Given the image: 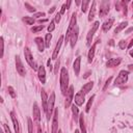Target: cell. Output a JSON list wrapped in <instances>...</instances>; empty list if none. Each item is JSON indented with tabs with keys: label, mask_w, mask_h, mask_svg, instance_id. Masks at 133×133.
Returning a JSON list of instances; mask_svg holds the SVG:
<instances>
[{
	"label": "cell",
	"mask_w": 133,
	"mask_h": 133,
	"mask_svg": "<svg viewBox=\"0 0 133 133\" xmlns=\"http://www.w3.org/2000/svg\"><path fill=\"white\" fill-rule=\"evenodd\" d=\"M69 86V73L66 68H63L60 71V90L63 95H66Z\"/></svg>",
	"instance_id": "1"
},
{
	"label": "cell",
	"mask_w": 133,
	"mask_h": 133,
	"mask_svg": "<svg viewBox=\"0 0 133 133\" xmlns=\"http://www.w3.org/2000/svg\"><path fill=\"white\" fill-rule=\"evenodd\" d=\"M128 75H129V71H125V70L121 71L119 76L116 78V80H114V84H116V85H121V84L126 83L128 80Z\"/></svg>",
	"instance_id": "2"
},
{
	"label": "cell",
	"mask_w": 133,
	"mask_h": 133,
	"mask_svg": "<svg viewBox=\"0 0 133 133\" xmlns=\"http://www.w3.org/2000/svg\"><path fill=\"white\" fill-rule=\"evenodd\" d=\"M24 55H25V58H26V61L28 63V65L31 66L33 70H37V64H35V61L33 60V56L31 54V52H30V49L28 47H25L24 49Z\"/></svg>",
	"instance_id": "3"
},
{
	"label": "cell",
	"mask_w": 133,
	"mask_h": 133,
	"mask_svg": "<svg viewBox=\"0 0 133 133\" xmlns=\"http://www.w3.org/2000/svg\"><path fill=\"white\" fill-rule=\"evenodd\" d=\"M76 14H73L72 15V19H71V22H70V25L68 29H66V41L70 39L71 34H72V32L74 31L75 27H76Z\"/></svg>",
	"instance_id": "4"
},
{
	"label": "cell",
	"mask_w": 133,
	"mask_h": 133,
	"mask_svg": "<svg viewBox=\"0 0 133 133\" xmlns=\"http://www.w3.org/2000/svg\"><path fill=\"white\" fill-rule=\"evenodd\" d=\"M54 102H55V93H52L49 100H48V108H47V119H48V121L50 120L52 111H53V109H54Z\"/></svg>",
	"instance_id": "5"
},
{
	"label": "cell",
	"mask_w": 133,
	"mask_h": 133,
	"mask_svg": "<svg viewBox=\"0 0 133 133\" xmlns=\"http://www.w3.org/2000/svg\"><path fill=\"white\" fill-rule=\"evenodd\" d=\"M98 27H99V22L96 21L95 23H94V25H93V28H92L90 31H88V33H87V37H86V45H87V46H91V45H92L93 38H94V34H95V32L97 31Z\"/></svg>",
	"instance_id": "6"
},
{
	"label": "cell",
	"mask_w": 133,
	"mask_h": 133,
	"mask_svg": "<svg viewBox=\"0 0 133 133\" xmlns=\"http://www.w3.org/2000/svg\"><path fill=\"white\" fill-rule=\"evenodd\" d=\"M73 97H74V86H70L68 90V93H66V103H65L66 108H68L71 106L72 101H73Z\"/></svg>",
	"instance_id": "7"
},
{
	"label": "cell",
	"mask_w": 133,
	"mask_h": 133,
	"mask_svg": "<svg viewBox=\"0 0 133 133\" xmlns=\"http://www.w3.org/2000/svg\"><path fill=\"white\" fill-rule=\"evenodd\" d=\"M16 68H17V72L19 73L20 76H25L26 74L25 66H23V63L21 61V58L19 56H16Z\"/></svg>",
	"instance_id": "8"
},
{
	"label": "cell",
	"mask_w": 133,
	"mask_h": 133,
	"mask_svg": "<svg viewBox=\"0 0 133 133\" xmlns=\"http://www.w3.org/2000/svg\"><path fill=\"white\" fill-rule=\"evenodd\" d=\"M109 13V2L108 1H102L100 5V11L99 15L100 17H105Z\"/></svg>",
	"instance_id": "9"
},
{
	"label": "cell",
	"mask_w": 133,
	"mask_h": 133,
	"mask_svg": "<svg viewBox=\"0 0 133 133\" xmlns=\"http://www.w3.org/2000/svg\"><path fill=\"white\" fill-rule=\"evenodd\" d=\"M57 129H58V109H55L52 122V133H57Z\"/></svg>",
	"instance_id": "10"
},
{
	"label": "cell",
	"mask_w": 133,
	"mask_h": 133,
	"mask_svg": "<svg viewBox=\"0 0 133 133\" xmlns=\"http://www.w3.org/2000/svg\"><path fill=\"white\" fill-rule=\"evenodd\" d=\"M77 39H78V26L75 27L74 31L72 32V34H71V37H70V44H71V47L72 48H74L75 45H76Z\"/></svg>",
	"instance_id": "11"
},
{
	"label": "cell",
	"mask_w": 133,
	"mask_h": 133,
	"mask_svg": "<svg viewBox=\"0 0 133 133\" xmlns=\"http://www.w3.org/2000/svg\"><path fill=\"white\" fill-rule=\"evenodd\" d=\"M32 114H33V120L35 122H40V120H41V112H40V108H39L37 102H34L33 103Z\"/></svg>",
	"instance_id": "12"
},
{
	"label": "cell",
	"mask_w": 133,
	"mask_h": 133,
	"mask_svg": "<svg viewBox=\"0 0 133 133\" xmlns=\"http://www.w3.org/2000/svg\"><path fill=\"white\" fill-rule=\"evenodd\" d=\"M63 42H64V37L61 35V37L59 38V40H58V42H57V44H56V47H55V49H54V52H53V55H52V58L53 59H56L57 56H58V53H59L61 45H63Z\"/></svg>",
	"instance_id": "13"
},
{
	"label": "cell",
	"mask_w": 133,
	"mask_h": 133,
	"mask_svg": "<svg viewBox=\"0 0 133 133\" xmlns=\"http://www.w3.org/2000/svg\"><path fill=\"white\" fill-rule=\"evenodd\" d=\"M38 75H39V79L42 82V84L46 83V71L43 66H40V68L38 70Z\"/></svg>",
	"instance_id": "14"
},
{
	"label": "cell",
	"mask_w": 133,
	"mask_h": 133,
	"mask_svg": "<svg viewBox=\"0 0 133 133\" xmlns=\"http://www.w3.org/2000/svg\"><path fill=\"white\" fill-rule=\"evenodd\" d=\"M11 117H12V121H13V124H14V128H15L16 133H21V128L19 125V122H18V119H17L16 113L14 111L11 112Z\"/></svg>",
	"instance_id": "15"
},
{
	"label": "cell",
	"mask_w": 133,
	"mask_h": 133,
	"mask_svg": "<svg viewBox=\"0 0 133 133\" xmlns=\"http://www.w3.org/2000/svg\"><path fill=\"white\" fill-rule=\"evenodd\" d=\"M84 101H85V98H84V94L82 92H79L75 95V103H76V105L78 106L83 105Z\"/></svg>",
	"instance_id": "16"
},
{
	"label": "cell",
	"mask_w": 133,
	"mask_h": 133,
	"mask_svg": "<svg viewBox=\"0 0 133 133\" xmlns=\"http://www.w3.org/2000/svg\"><path fill=\"white\" fill-rule=\"evenodd\" d=\"M41 97H42V102H43V109H44V111H45L47 113V108H48V96L46 94V92L42 90L41 92Z\"/></svg>",
	"instance_id": "17"
},
{
	"label": "cell",
	"mask_w": 133,
	"mask_h": 133,
	"mask_svg": "<svg viewBox=\"0 0 133 133\" xmlns=\"http://www.w3.org/2000/svg\"><path fill=\"white\" fill-rule=\"evenodd\" d=\"M34 42H35V44H37L38 49H39L40 52H43L44 50H45V47H46L45 41H44L42 38H35L34 39Z\"/></svg>",
	"instance_id": "18"
},
{
	"label": "cell",
	"mask_w": 133,
	"mask_h": 133,
	"mask_svg": "<svg viewBox=\"0 0 133 133\" xmlns=\"http://www.w3.org/2000/svg\"><path fill=\"white\" fill-rule=\"evenodd\" d=\"M80 63H81V57L79 56L75 59L74 64H73V68H74V72H75V75L78 76L79 75V72H80Z\"/></svg>",
	"instance_id": "19"
},
{
	"label": "cell",
	"mask_w": 133,
	"mask_h": 133,
	"mask_svg": "<svg viewBox=\"0 0 133 133\" xmlns=\"http://www.w3.org/2000/svg\"><path fill=\"white\" fill-rule=\"evenodd\" d=\"M100 42V40H98L94 45L92 46V48L90 49V51H88V55H87V57H88V63H92L93 61V59H94V57H95V51H96V46H97V44H98Z\"/></svg>",
	"instance_id": "20"
},
{
	"label": "cell",
	"mask_w": 133,
	"mask_h": 133,
	"mask_svg": "<svg viewBox=\"0 0 133 133\" xmlns=\"http://www.w3.org/2000/svg\"><path fill=\"white\" fill-rule=\"evenodd\" d=\"M113 22H114V19L113 18H111V19H108L107 21H105L104 22V24L102 25V29H103V31H108V30L111 28V26L113 24Z\"/></svg>",
	"instance_id": "21"
},
{
	"label": "cell",
	"mask_w": 133,
	"mask_h": 133,
	"mask_svg": "<svg viewBox=\"0 0 133 133\" xmlns=\"http://www.w3.org/2000/svg\"><path fill=\"white\" fill-rule=\"evenodd\" d=\"M121 61H122L121 58H111L106 63V66H107L108 68H113V66H119L120 64H121Z\"/></svg>",
	"instance_id": "22"
},
{
	"label": "cell",
	"mask_w": 133,
	"mask_h": 133,
	"mask_svg": "<svg viewBox=\"0 0 133 133\" xmlns=\"http://www.w3.org/2000/svg\"><path fill=\"white\" fill-rule=\"evenodd\" d=\"M93 86H94V82H93V81H91V82H87L86 84H84V85H83V87H82L81 92L83 93L84 95H85V94H88V93H90V92L92 91Z\"/></svg>",
	"instance_id": "23"
},
{
	"label": "cell",
	"mask_w": 133,
	"mask_h": 133,
	"mask_svg": "<svg viewBox=\"0 0 133 133\" xmlns=\"http://www.w3.org/2000/svg\"><path fill=\"white\" fill-rule=\"evenodd\" d=\"M96 5H97V1H93V5L90 11V15H88V21L94 20L95 15H96Z\"/></svg>",
	"instance_id": "24"
},
{
	"label": "cell",
	"mask_w": 133,
	"mask_h": 133,
	"mask_svg": "<svg viewBox=\"0 0 133 133\" xmlns=\"http://www.w3.org/2000/svg\"><path fill=\"white\" fill-rule=\"evenodd\" d=\"M79 126H80V129L82 133H86V128L85 125H84V119H83V113L79 118Z\"/></svg>",
	"instance_id": "25"
},
{
	"label": "cell",
	"mask_w": 133,
	"mask_h": 133,
	"mask_svg": "<svg viewBox=\"0 0 133 133\" xmlns=\"http://www.w3.org/2000/svg\"><path fill=\"white\" fill-rule=\"evenodd\" d=\"M127 25H128V22H126V21H125V22H122V23L120 24L116 29H114V33H119L120 31H122L124 28H126V27H127Z\"/></svg>",
	"instance_id": "26"
},
{
	"label": "cell",
	"mask_w": 133,
	"mask_h": 133,
	"mask_svg": "<svg viewBox=\"0 0 133 133\" xmlns=\"http://www.w3.org/2000/svg\"><path fill=\"white\" fill-rule=\"evenodd\" d=\"M88 4H90V1H88V0H83V1H82V3H81V11L83 13H86L87 12Z\"/></svg>",
	"instance_id": "27"
},
{
	"label": "cell",
	"mask_w": 133,
	"mask_h": 133,
	"mask_svg": "<svg viewBox=\"0 0 133 133\" xmlns=\"http://www.w3.org/2000/svg\"><path fill=\"white\" fill-rule=\"evenodd\" d=\"M94 99H95V96H92L91 98H90V100H88L87 105H86V107H85V112H90L91 107H92V104H93V102H94Z\"/></svg>",
	"instance_id": "28"
},
{
	"label": "cell",
	"mask_w": 133,
	"mask_h": 133,
	"mask_svg": "<svg viewBox=\"0 0 133 133\" xmlns=\"http://www.w3.org/2000/svg\"><path fill=\"white\" fill-rule=\"evenodd\" d=\"M23 21H24L27 25H33L34 22H35L34 19H33V18H31V17H24V18H23Z\"/></svg>",
	"instance_id": "29"
},
{
	"label": "cell",
	"mask_w": 133,
	"mask_h": 133,
	"mask_svg": "<svg viewBox=\"0 0 133 133\" xmlns=\"http://www.w3.org/2000/svg\"><path fill=\"white\" fill-rule=\"evenodd\" d=\"M51 39H52L51 33H47V34H46V38H45V45H46V47H47V48H49V47H50Z\"/></svg>",
	"instance_id": "30"
},
{
	"label": "cell",
	"mask_w": 133,
	"mask_h": 133,
	"mask_svg": "<svg viewBox=\"0 0 133 133\" xmlns=\"http://www.w3.org/2000/svg\"><path fill=\"white\" fill-rule=\"evenodd\" d=\"M72 112L74 114L75 121H77V119H78V108H77V106H75V104L72 105Z\"/></svg>",
	"instance_id": "31"
},
{
	"label": "cell",
	"mask_w": 133,
	"mask_h": 133,
	"mask_svg": "<svg viewBox=\"0 0 133 133\" xmlns=\"http://www.w3.org/2000/svg\"><path fill=\"white\" fill-rule=\"evenodd\" d=\"M28 133H33V124L31 119H28Z\"/></svg>",
	"instance_id": "32"
},
{
	"label": "cell",
	"mask_w": 133,
	"mask_h": 133,
	"mask_svg": "<svg viewBox=\"0 0 133 133\" xmlns=\"http://www.w3.org/2000/svg\"><path fill=\"white\" fill-rule=\"evenodd\" d=\"M44 29V25H40V26H35V27H32L31 28V31L32 32H39L41 30Z\"/></svg>",
	"instance_id": "33"
},
{
	"label": "cell",
	"mask_w": 133,
	"mask_h": 133,
	"mask_svg": "<svg viewBox=\"0 0 133 133\" xmlns=\"http://www.w3.org/2000/svg\"><path fill=\"white\" fill-rule=\"evenodd\" d=\"M8 93H10V95L12 96V98H16L17 95H16V93H15V90H14V87L13 86H8Z\"/></svg>",
	"instance_id": "34"
},
{
	"label": "cell",
	"mask_w": 133,
	"mask_h": 133,
	"mask_svg": "<svg viewBox=\"0 0 133 133\" xmlns=\"http://www.w3.org/2000/svg\"><path fill=\"white\" fill-rule=\"evenodd\" d=\"M25 7H27V11L30 13H35V8L33 6H31L28 2H25Z\"/></svg>",
	"instance_id": "35"
},
{
	"label": "cell",
	"mask_w": 133,
	"mask_h": 133,
	"mask_svg": "<svg viewBox=\"0 0 133 133\" xmlns=\"http://www.w3.org/2000/svg\"><path fill=\"white\" fill-rule=\"evenodd\" d=\"M55 29V25H54V21H52L51 23H50V25L48 26V31H49V33L50 32H52L53 30Z\"/></svg>",
	"instance_id": "36"
},
{
	"label": "cell",
	"mask_w": 133,
	"mask_h": 133,
	"mask_svg": "<svg viewBox=\"0 0 133 133\" xmlns=\"http://www.w3.org/2000/svg\"><path fill=\"white\" fill-rule=\"evenodd\" d=\"M111 80H112V77H109V78L107 79V81H106L105 85H104V87H103V91H106V90H107V87H108V85H109V83L111 82Z\"/></svg>",
	"instance_id": "37"
},
{
	"label": "cell",
	"mask_w": 133,
	"mask_h": 133,
	"mask_svg": "<svg viewBox=\"0 0 133 133\" xmlns=\"http://www.w3.org/2000/svg\"><path fill=\"white\" fill-rule=\"evenodd\" d=\"M0 43H1V57H3V53H4V42H3V38L0 39Z\"/></svg>",
	"instance_id": "38"
},
{
	"label": "cell",
	"mask_w": 133,
	"mask_h": 133,
	"mask_svg": "<svg viewBox=\"0 0 133 133\" xmlns=\"http://www.w3.org/2000/svg\"><path fill=\"white\" fill-rule=\"evenodd\" d=\"M119 47L121 48V49H125V48L127 47L125 41H121V42H120V43H119Z\"/></svg>",
	"instance_id": "39"
},
{
	"label": "cell",
	"mask_w": 133,
	"mask_h": 133,
	"mask_svg": "<svg viewBox=\"0 0 133 133\" xmlns=\"http://www.w3.org/2000/svg\"><path fill=\"white\" fill-rule=\"evenodd\" d=\"M60 18H61L60 13H57V14H56V16H55V22H56V23H59V21H60Z\"/></svg>",
	"instance_id": "40"
},
{
	"label": "cell",
	"mask_w": 133,
	"mask_h": 133,
	"mask_svg": "<svg viewBox=\"0 0 133 133\" xmlns=\"http://www.w3.org/2000/svg\"><path fill=\"white\" fill-rule=\"evenodd\" d=\"M3 129H4V131H5V133H12L11 129L8 128V126L6 125V124H3Z\"/></svg>",
	"instance_id": "41"
},
{
	"label": "cell",
	"mask_w": 133,
	"mask_h": 133,
	"mask_svg": "<svg viewBox=\"0 0 133 133\" xmlns=\"http://www.w3.org/2000/svg\"><path fill=\"white\" fill-rule=\"evenodd\" d=\"M33 17H37V18H41V17H45V13H35L33 15Z\"/></svg>",
	"instance_id": "42"
},
{
	"label": "cell",
	"mask_w": 133,
	"mask_h": 133,
	"mask_svg": "<svg viewBox=\"0 0 133 133\" xmlns=\"http://www.w3.org/2000/svg\"><path fill=\"white\" fill-rule=\"evenodd\" d=\"M66 8V4H64V5L61 6V10H60V15H64L65 14Z\"/></svg>",
	"instance_id": "43"
},
{
	"label": "cell",
	"mask_w": 133,
	"mask_h": 133,
	"mask_svg": "<svg viewBox=\"0 0 133 133\" xmlns=\"http://www.w3.org/2000/svg\"><path fill=\"white\" fill-rule=\"evenodd\" d=\"M58 66H59V60L56 63V65H55V71H54V73L55 74H57V69H58Z\"/></svg>",
	"instance_id": "44"
},
{
	"label": "cell",
	"mask_w": 133,
	"mask_h": 133,
	"mask_svg": "<svg viewBox=\"0 0 133 133\" xmlns=\"http://www.w3.org/2000/svg\"><path fill=\"white\" fill-rule=\"evenodd\" d=\"M132 46H133V40H131V42H130V44H129V45L127 46V48H128V49H131V48H132Z\"/></svg>",
	"instance_id": "45"
},
{
	"label": "cell",
	"mask_w": 133,
	"mask_h": 133,
	"mask_svg": "<svg viewBox=\"0 0 133 133\" xmlns=\"http://www.w3.org/2000/svg\"><path fill=\"white\" fill-rule=\"evenodd\" d=\"M55 10H56V7H55V6H53V7H51V8H50V10H49V14H52V13H53V12H54Z\"/></svg>",
	"instance_id": "46"
},
{
	"label": "cell",
	"mask_w": 133,
	"mask_h": 133,
	"mask_svg": "<svg viewBox=\"0 0 133 133\" xmlns=\"http://www.w3.org/2000/svg\"><path fill=\"white\" fill-rule=\"evenodd\" d=\"M91 73H92V72H87V73H86V74H85V75H84V76H83V78H87V77H88V76H90V75H91Z\"/></svg>",
	"instance_id": "47"
},
{
	"label": "cell",
	"mask_w": 133,
	"mask_h": 133,
	"mask_svg": "<svg viewBox=\"0 0 133 133\" xmlns=\"http://www.w3.org/2000/svg\"><path fill=\"white\" fill-rule=\"evenodd\" d=\"M132 30H133V27H131V28H129V29H128L127 31H126V33H129L130 31H132Z\"/></svg>",
	"instance_id": "48"
},
{
	"label": "cell",
	"mask_w": 133,
	"mask_h": 133,
	"mask_svg": "<svg viewBox=\"0 0 133 133\" xmlns=\"http://www.w3.org/2000/svg\"><path fill=\"white\" fill-rule=\"evenodd\" d=\"M70 5H71V1H69V2H68V4H66V8H69V6H70Z\"/></svg>",
	"instance_id": "49"
},
{
	"label": "cell",
	"mask_w": 133,
	"mask_h": 133,
	"mask_svg": "<svg viewBox=\"0 0 133 133\" xmlns=\"http://www.w3.org/2000/svg\"><path fill=\"white\" fill-rule=\"evenodd\" d=\"M129 70H133V65H129Z\"/></svg>",
	"instance_id": "50"
},
{
	"label": "cell",
	"mask_w": 133,
	"mask_h": 133,
	"mask_svg": "<svg viewBox=\"0 0 133 133\" xmlns=\"http://www.w3.org/2000/svg\"><path fill=\"white\" fill-rule=\"evenodd\" d=\"M38 133H42V130H41V128L39 127V129H38Z\"/></svg>",
	"instance_id": "51"
},
{
	"label": "cell",
	"mask_w": 133,
	"mask_h": 133,
	"mask_svg": "<svg viewBox=\"0 0 133 133\" xmlns=\"http://www.w3.org/2000/svg\"><path fill=\"white\" fill-rule=\"evenodd\" d=\"M130 55L133 57V50H130Z\"/></svg>",
	"instance_id": "52"
},
{
	"label": "cell",
	"mask_w": 133,
	"mask_h": 133,
	"mask_svg": "<svg viewBox=\"0 0 133 133\" xmlns=\"http://www.w3.org/2000/svg\"><path fill=\"white\" fill-rule=\"evenodd\" d=\"M75 133H79V131L78 130H75Z\"/></svg>",
	"instance_id": "53"
},
{
	"label": "cell",
	"mask_w": 133,
	"mask_h": 133,
	"mask_svg": "<svg viewBox=\"0 0 133 133\" xmlns=\"http://www.w3.org/2000/svg\"><path fill=\"white\" fill-rule=\"evenodd\" d=\"M58 133H63V131H61V130H58Z\"/></svg>",
	"instance_id": "54"
},
{
	"label": "cell",
	"mask_w": 133,
	"mask_h": 133,
	"mask_svg": "<svg viewBox=\"0 0 133 133\" xmlns=\"http://www.w3.org/2000/svg\"><path fill=\"white\" fill-rule=\"evenodd\" d=\"M1 133H4V132H1Z\"/></svg>",
	"instance_id": "55"
}]
</instances>
